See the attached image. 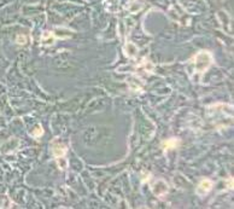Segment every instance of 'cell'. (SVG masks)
<instances>
[{
	"label": "cell",
	"instance_id": "cell-4",
	"mask_svg": "<svg viewBox=\"0 0 234 209\" xmlns=\"http://www.w3.org/2000/svg\"><path fill=\"white\" fill-rule=\"evenodd\" d=\"M41 44L45 46H51L52 44H54V33H51V32L44 33L41 37Z\"/></svg>",
	"mask_w": 234,
	"mask_h": 209
},
{
	"label": "cell",
	"instance_id": "cell-3",
	"mask_svg": "<svg viewBox=\"0 0 234 209\" xmlns=\"http://www.w3.org/2000/svg\"><path fill=\"white\" fill-rule=\"evenodd\" d=\"M212 189V181L209 179H204L202 180L197 187V194L199 196H205L206 194H209Z\"/></svg>",
	"mask_w": 234,
	"mask_h": 209
},
{
	"label": "cell",
	"instance_id": "cell-2",
	"mask_svg": "<svg viewBox=\"0 0 234 209\" xmlns=\"http://www.w3.org/2000/svg\"><path fill=\"white\" fill-rule=\"evenodd\" d=\"M151 190H152V192L157 197H163L168 192L169 186H168V184H167L163 179H160V180H156V181L152 184Z\"/></svg>",
	"mask_w": 234,
	"mask_h": 209
},
{
	"label": "cell",
	"instance_id": "cell-1",
	"mask_svg": "<svg viewBox=\"0 0 234 209\" xmlns=\"http://www.w3.org/2000/svg\"><path fill=\"white\" fill-rule=\"evenodd\" d=\"M212 64V56L208 51H200L191 59L192 72L197 74L205 73Z\"/></svg>",
	"mask_w": 234,
	"mask_h": 209
},
{
	"label": "cell",
	"instance_id": "cell-5",
	"mask_svg": "<svg viewBox=\"0 0 234 209\" xmlns=\"http://www.w3.org/2000/svg\"><path fill=\"white\" fill-rule=\"evenodd\" d=\"M65 152H66V148H65L64 144L57 143V144L53 145V155H54L56 157L61 159V157H63V156L65 155Z\"/></svg>",
	"mask_w": 234,
	"mask_h": 209
},
{
	"label": "cell",
	"instance_id": "cell-8",
	"mask_svg": "<svg viewBox=\"0 0 234 209\" xmlns=\"http://www.w3.org/2000/svg\"><path fill=\"white\" fill-rule=\"evenodd\" d=\"M41 134H42V128L40 126H37L36 129H34V132H33V135L34 137H40Z\"/></svg>",
	"mask_w": 234,
	"mask_h": 209
},
{
	"label": "cell",
	"instance_id": "cell-7",
	"mask_svg": "<svg viewBox=\"0 0 234 209\" xmlns=\"http://www.w3.org/2000/svg\"><path fill=\"white\" fill-rule=\"evenodd\" d=\"M17 42H18L19 45H24L25 42H27L25 35H18V37H17Z\"/></svg>",
	"mask_w": 234,
	"mask_h": 209
},
{
	"label": "cell",
	"instance_id": "cell-6",
	"mask_svg": "<svg viewBox=\"0 0 234 209\" xmlns=\"http://www.w3.org/2000/svg\"><path fill=\"white\" fill-rule=\"evenodd\" d=\"M177 144H179L177 139H172V140H167L164 143V146H165V149H174L177 146Z\"/></svg>",
	"mask_w": 234,
	"mask_h": 209
}]
</instances>
